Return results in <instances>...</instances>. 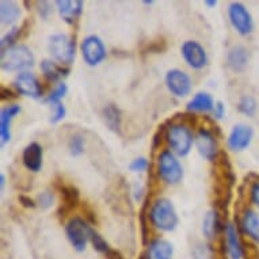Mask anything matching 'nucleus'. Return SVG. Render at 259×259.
I'll use <instances>...</instances> for the list:
<instances>
[{
	"instance_id": "f257e3e1",
	"label": "nucleus",
	"mask_w": 259,
	"mask_h": 259,
	"mask_svg": "<svg viewBox=\"0 0 259 259\" xmlns=\"http://www.w3.org/2000/svg\"><path fill=\"white\" fill-rule=\"evenodd\" d=\"M148 217L151 224L161 232H171L178 227V213L168 198H157L153 201Z\"/></svg>"
},
{
	"instance_id": "f03ea898",
	"label": "nucleus",
	"mask_w": 259,
	"mask_h": 259,
	"mask_svg": "<svg viewBox=\"0 0 259 259\" xmlns=\"http://www.w3.org/2000/svg\"><path fill=\"white\" fill-rule=\"evenodd\" d=\"M35 63L34 53L29 47L18 44L7 51L2 52V69L6 72H25Z\"/></svg>"
},
{
	"instance_id": "7ed1b4c3",
	"label": "nucleus",
	"mask_w": 259,
	"mask_h": 259,
	"mask_svg": "<svg viewBox=\"0 0 259 259\" xmlns=\"http://www.w3.org/2000/svg\"><path fill=\"white\" fill-rule=\"evenodd\" d=\"M166 140L170 151H172L177 156L185 157L190 153L196 137L186 123L175 122L170 123L167 127Z\"/></svg>"
},
{
	"instance_id": "20e7f679",
	"label": "nucleus",
	"mask_w": 259,
	"mask_h": 259,
	"mask_svg": "<svg viewBox=\"0 0 259 259\" xmlns=\"http://www.w3.org/2000/svg\"><path fill=\"white\" fill-rule=\"evenodd\" d=\"M48 49L52 57L59 61L61 65H69L73 63L76 55V42L75 38L65 33H56L49 37Z\"/></svg>"
},
{
	"instance_id": "39448f33",
	"label": "nucleus",
	"mask_w": 259,
	"mask_h": 259,
	"mask_svg": "<svg viewBox=\"0 0 259 259\" xmlns=\"http://www.w3.org/2000/svg\"><path fill=\"white\" fill-rule=\"evenodd\" d=\"M157 174L167 185H177L183 178V167L178 156L170 149H164L157 157Z\"/></svg>"
},
{
	"instance_id": "423d86ee",
	"label": "nucleus",
	"mask_w": 259,
	"mask_h": 259,
	"mask_svg": "<svg viewBox=\"0 0 259 259\" xmlns=\"http://www.w3.org/2000/svg\"><path fill=\"white\" fill-rule=\"evenodd\" d=\"M91 232H93V228L90 227L89 221L81 217H72L65 225L67 239L77 252L85 251L87 243L91 238Z\"/></svg>"
},
{
	"instance_id": "0eeeda50",
	"label": "nucleus",
	"mask_w": 259,
	"mask_h": 259,
	"mask_svg": "<svg viewBox=\"0 0 259 259\" xmlns=\"http://www.w3.org/2000/svg\"><path fill=\"white\" fill-rule=\"evenodd\" d=\"M228 19L236 33L247 37L254 31V19L246 6L240 2H232L228 6Z\"/></svg>"
},
{
	"instance_id": "6e6552de",
	"label": "nucleus",
	"mask_w": 259,
	"mask_h": 259,
	"mask_svg": "<svg viewBox=\"0 0 259 259\" xmlns=\"http://www.w3.org/2000/svg\"><path fill=\"white\" fill-rule=\"evenodd\" d=\"M81 57L90 67H97L106 59V47L102 38L95 34H90L83 38L80 44Z\"/></svg>"
},
{
	"instance_id": "1a4fd4ad",
	"label": "nucleus",
	"mask_w": 259,
	"mask_h": 259,
	"mask_svg": "<svg viewBox=\"0 0 259 259\" xmlns=\"http://www.w3.org/2000/svg\"><path fill=\"white\" fill-rule=\"evenodd\" d=\"M181 53H182L185 63L191 69L200 71V69L205 68L209 63L208 53L205 51V48L198 41H194V39L185 41L182 44V47H181Z\"/></svg>"
},
{
	"instance_id": "9d476101",
	"label": "nucleus",
	"mask_w": 259,
	"mask_h": 259,
	"mask_svg": "<svg viewBox=\"0 0 259 259\" xmlns=\"http://www.w3.org/2000/svg\"><path fill=\"white\" fill-rule=\"evenodd\" d=\"M164 83L171 95H174L177 98H185L191 91L193 83L189 73L179 68H172L167 71Z\"/></svg>"
},
{
	"instance_id": "9b49d317",
	"label": "nucleus",
	"mask_w": 259,
	"mask_h": 259,
	"mask_svg": "<svg viewBox=\"0 0 259 259\" xmlns=\"http://www.w3.org/2000/svg\"><path fill=\"white\" fill-rule=\"evenodd\" d=\"M14 89L18 94L33 99H39L44 95V89L39 83L38 77L30 71L18 73L13 81Z\"/></svg>"
},
{
	"instance_id": "f8f14e48",
	"label": "nucleus",
	"mask_w": 259,
	"mask_h": 259,
	"mask_svg": "<svg viewBox=\"0 0 259 259\" xmlns=\"http://www.w3.org/2000/svg\"><path fill=\"white\" fill-rule=\"evenodd\" d=\"M194 144H196L198 153L204 157L205 160H217V157L220 155V151H219V145H217L216 135L212 131H209L206 127H201L196 135Z\"/></svg>"
},
{
	"instance_id": "ddd939ff",
	"label": "nucleus",
	"mask_w": 259,
	"mask_h": 259,
	"mask_svg": "<svg viewBox=\"0 0 259 259\" xmlns=\"http://www.w3.org/2000/svg\"><path fill=\"white\" fill-rule=\"evenodd\" d=\"M252 139H254V129L250 125H247V123H236L231 129L228 139H227V144H228V148L231 151L242 152V151L250 147Z\"/></svg>"
},
{
	"instance_id": "4468645a",
	"label": "nucleus",
	"mask_w": 259,
	"mask_h": 259,
	"mask_svg": "<svg viewBox=\"0 0 259 259\" xmlns=\"http://www.w3.org/2000/svg\"><path fill=\"white\" fill-rule=\"evenodd\" d=\"M224 243L227 252L231 259H242L244 250L239 238V232L236 225L231 221H227L224 227Z\"/></svg>"
},
{
	"instance_id": "2eb2a0df",
	"label": "nucleus",
	"mask_w": 259,
	"mask_h": 259,
	"mask_svg": "<svg viewBox=\"0 0 259 259\" xmlns=\"http://www.w3.org/2000/svg\"><path fill=\"white\" fill-rule=\"evenodd\" d=\"M55 5L61 19L69 25H73L83 13L81 0H56Z\"/></svg>"
},
{
	"instance_id": "dca6fc26",
	"label": "nucleus",
	"mask_w": 259,
	"mask_h": 259,
	"mask_svg": "<svg viewBox=\"0 0 259 259\" xmlns=\"http://www.w3.org/2000/svg\"><path fill=\"white\" fill-rule=\"evenodd\" d=\"M42 145L38 143H30L22 152V163L31 172H38L42 168Z\"/></svg>"
},
{
	"instance_id": "f3484780",
	"label": "nucleus",
	"mask_w": 259,
	"mask_h": 259,
	"mask_svg": "<svg viewBox=\"0 0 259 259\" xmlns=\"http://www.w3.org/2000/svg\"><path fill=\"white\" fill-rule=\"evenodd\" d=\"M59 190L60 194H61V205L59 208V214L65 216L73 208H76L77 204L80 202V193L72 185H64V183L60 185Z\"/></svg>"
},
{
	"instance_id": "a211bd4d",
	"label": "nucleus",
	"mask_w": 259,
	"mask_h": 259,
	"mask_svg": "<svg viewBox=\"0 0 259 259\" xmlns=\"http://www.w3.org/2000/svg\"><path fill=\"white\" fill-rule=\"evenodd\" d=\"M240 230L247 238L259 244V213L252 209H246L240 217Z\"/></svg>"
},
{
	"instance_id": "6ab92c4d",
	"label": "nucleus",
	"mask_w": 259,
	"mask_h": 259,
	"mask_svg": "<svg viewBox=\"0 0 259 259\" xmlns=\"http://www.w3.org/2000/svg\"><path fill=\"white\" fill-rule=\"evenodd\" d=\"M22 111L19 105H9L2 109L0 111V139H2V145H5L6 143H9L11 140V121L14 117H17Z\"/></svg>"
},
{
	"instance_id": "aec40b11",
	"label": "nucleus",
	"mask_w": 259,
	"mask_h": 259,
	"mask_svg": "<svg viewBox=\"0 0 259 259\" xmlns=\"http://www.w3.org/2000/svg\"><path fill=\"white\" fill-rule=\"evenodd\" d=\"M250 61V55L246 47L243 45H235L231 48L228 55H227V65L230 67L234 72H243Z\"/></svg>"
},
{
	"instance_id": "412c9836",
	"label": "nucleus",
	"mask_w": 259,
	"mask_h": 259,
	"mask_svg": "<svg viewBox=\"0 0 259 259\" xmlns=\"http://www.w3.org/2000/svg\"><path fill=\"white\" fill-rule=\"evenodd\" d=\"M225 224L221 221L220 213L217 209H212L205 214L204 220H202V234L206 239L216 238L217 235L220 234L221 231H224Z\"/></svg>"
},
{
	"instance_id": "4be33fe9",
	"label": "nucleus",
	"mask_w": 259,
	"mask_h": 259,
	"mask_svg": "<svg viewBox=\"0 0 259 259\" xmlns=\"http://www.w3.org/2000/svg\"><path fill=\"white\" fill-rule=\"evenodd\" d=\"M39 69H41V72L45 76L48 81H52V83H57L59 84L60 80L63 79V77L68 76V73L71 69L68 67H64V65H59V64H56L53 60H42L41 63H39Z\"/></svg>"
},
{
	"instance_id": "5701e85b",
	"label": "nucleus",
	"mask_w": 259,
	"mask_h": 259,
	"mask_svg": "<svg viewBox=\"0 0 259 259\" xmlns=\"http://www.w3.org/2000/svg\"><path fill=\"white\" fill-rule=\"evenodd\" d=\"M214 99L209 93L200 91L187 102L186 110L190 113H210L214 107Z\"/></svg>"
},
{
	"instance_id": "b1692460",
	"label": "nucleus",
	"mask_w": 259,
	"mask_h": 259,
	"mask_svg": "<svg viewBox=\"0 0 259 259\" xmlns=\"http://www.w3.org/2000/svg\"><path fill=\"white\" fill-rule=\"evenodd\" d=\"M174 247L164 239H153L148 244L147 259H172Z\"/></svg>"
},
{
	"instance_id": "393cba45",
	"label": "nucleus",
	"mask_w": 259,
	"mask_h": 259,
	"mask_svg": "<svg viewBox=\"0 0 259 259\" xmlns=\"http://www.w3.org/2000/svg\"><path fill=\"white\" fill-rule=\"evenodd\" d=\"M102 114L107 127L110 129L111 132L119 135L121 129H122V113L119 110V107L114 103H110V105L105 106Z\"/></svg>"
},
{
	"instance_id": "a878e982",
	"label": "nucleus",
	"mask_w": 259,
	"mask_h": 259,
	"mask_svg": "<svg viewBox=\"0 0 259 259\" xmlns=\"http://www.w3.org/2000/svg\"><path fill=\"white\" fill-rule=\"evenodd\" d=\"M21 17V9L13 0H3L0 3V19L2 25L13 26Z\"/></svg>"
},
{
	"instance_id": "bb28decb",
	"label": "nucleus",
	"mask_w": 259,
	"mask_h": 259,
	"mask_svg": "<svg viewBox=\"0 0 259 259\" xmlns=\"http://www.w3.org/2000/svg\"><path fill=\"white\" fill-rule=\"evenodd\" d=\"M238 110L243 115L247 117H254L256 110H258V102L252 95H243L238 102Z\"/></svg>"
},
{
	"instance_id": "cd10ccee",
	"label": "nucleus",
	"mask_w": 259,
	"mask_h": 259,
	"mask_svg": "<svg viewBox=\"0 0 259 259\" xmlns=\"http://www.w3.org/2000/svg\"><path fill=\"white\" fill-rule=\"evenodd\" d=\"M25 26H21V27H13V29L10 30L7 34H5L2 37V41H0V47H2V52L7 51L10 48L15 47L18 45L17 41L21 38L22 34V30L25 29Z\"/></svg>"
},
{
	"instance_id": "c85d7f7f",
	"label": "nucleus",
	"mask_w": 259,
	"mask_h": 259,
	"mask_svg": "<svg viewBox=\"0 0 259 259\" xmlns=\"http://www.w3.org/2000/svg\"><path fill=\"white\" fill-rule=\"evenodd\" d=\"M84 148H85V140L84 137L76 133V135H73L71 136L68 141V149H69V153H71V156L73 157H77L83 155L84 152Z\"/></svg>"
},
{
	"instance_id": "c756f323",
	"label": "nucleus",
	"mask_w": 259,
	"mask_h": 259,
	"mask_svg": "<svg viewBox=\"0 0 259 259\" xmlns=\"http://www.w3.org/2000/svg\"><path fill=\"white\" fill-rule=\"evenodd\" d=\"M68 93V85L65 84L64 81H60L59 84L56 85L55 89L52 90L49 95L45 98V102L51 103V105H56V103L61 102V99L67 95Z\"/></svg>"
},
{
	"instance_id": "7c9ffc66",
	"label": "nucleus",
	"mask_w": 259,
	"mask_h": 259,
	"mask_svg": "<svg viewBox=\"0 0 259 259\" xmlns=\"http://www.w3.org/2000/svg\"><path fill=\"white\" fill-rule=\"evenodd\" d=\"M90 242L93 243L95 251H98V252H101V254L106 255L107 252L111 250V247L107 244L106 240H105V239H103L102 236L97 232V231L93 230V232H91V238H90Z\"/></svg>"
},
{
	"instance_id": "2f4dec72",
	"label": "nucleus",
	"mask_w": 259,
	"mask_h": 259,
	"mask_svg": "<svg viewBox=\"0 0 259 259\" xmlns=\"http://www.w3.org/2000/svg\"><path fill=\"white\" fill-rule=\"evenodd\" d=\"M149 205V197H145L143 206L140 209V225H141V235H143V243H148V223H147V208Z\"/></svg>"
},
{
	"instance_id": "473e14b6",
	"label": "nucleus",
	"mask_w": 259,
	"mask_h": 259,
	"mask_svg": "<svg viewBox=\"0 0 259 259\" xmlns=\"http://www.w3.org/2000/svg\"><path fill=\"white\" fill-rule=\"evenodd\" d=\"M35 201H37V204H38L42 209H49L52 205L55 204V193L52 190H49V189H47V190H44L39 193Z\"/></svg>"
},
{
	"instance_id": "72a5a7b5",
	"label": "nucleus",
	"mask_w": 259,
	"mask_h": 259,
	"mask_svg": "<svg viewBox=\"0 0 259 259\" xmlns=\"http://www.w3.org/2000/svg\"><path fill=\"white\" fill-rule=\"evenodd\" d=\"M149 167V161L147 157L140 156L136 157V159H133L131 161V164H129V170L132 171V172H143Z\"/></svg>"
},
{
	"instance_id": "f704fd0d",
	"label": "nucleus",
	"mask_w": 259,
	"mask_h": 259,
	"mask_svg": "<svg viewBox=\"0 0 259 259\" xmlns=\"http://www.w3.org/2000/svg\"><path fill=\"white\" fill-rule=\"evenodd\" d=\"M53 109H55V113L51 117V122L52 123H59L60 121H63L65 118V115H67V109L64 106L63 103H56L53 105Z\"/></svg>"
},
{
	"instance_id": "c9c22d12",
	"label": "nucleus",
	"mask_w": 259,
	"mask_h": 259,
	"mask_svg": "<svg viewBox=\"0 0 259 259\" xmlns=\"http://www.w3.org/2000/svg\"><path fill=\"white\" fill-rule=\"evenodd\" d=\"M212 250L209 248V246H201L194 248V259H212Z\"/></svg>"
},
{
	"instance_id": "e433bc0d",
	"label": "nucleus",
	"mask_w": 259,
	"mask_h": 259,
	"mask_svg": "<svg viewBox=\"0 0 259 259\" xmlns=\"http://www.w3.org/2000/svg\"><path fill=\"white\" fill-rule=\"evenodd\" d=\"M166 125H167V122L164 123V125L159 126L157 132L155 133V136H153V141H152V151H155L157 147H160V143H161V140H163V137L166 139V132H167Z\"/></svg>"
},
{
	"instance_id": "4c0bfd02",
	"label": "nucleus",
	"mask_w": 259,
	"mask_h": 259,
	"mask_svg": "<svg viewBox=\"0 0 259 259\" xmlns=\"http://www.w3.org/2000/svg\"><path fill=\"white\" fill-rule=\"evenodd\" d=\"M250 200L259 209V178L256 181H252V183H251Z\"/></svg>"
},
{
	"instance_id": "58836bf2",
	"label": "nucleus",
	"mask_w": 259,
	"mask_h": 259,
	"mask_svg": "<svg viewBox=\"0 0 259 259\" xmlns=\"http://www.w3.org/2000/svg\"><path fill=\"white\" fill-rule=\"evenodd\" d=\"M37 6H38V15L42 18V19H45V21H47L52 13L51 3L44 0V2H38V3H37Z\"/></svg>"
},
{
	"instance_id": "ea45409f",
	"label": "nucleus",
	"mask_w": 259,
	"mask_h": 259,
	"mask_svg": "<svg viewBox=\"0 0 259 259\" xmlns=\"http://www.w3.org/2000/svg\"><path fill=\"white\" fill-rule=\"evenodd\" d=\"M225 115V105L221 101H217L213 107V117L216 119H221Z\"/></svg>"
},
{
	"instance_id": "a19ab883",
	"label": "nucleus",
	"mask_w": 259,
	"mask_h": 259,
	"mask_svg": "<svg viewBox=\"0 0 259 259\" xmlns=\"http://www.w3.org/2000/svg\"><path fill=\"white\" fill-rule=\"evenodd\" d=\"M18 200H19V204L22 206H25V208L29 209H34L37 206V201H34L33 198H30L29 196H25V194H22V196L18 197Z\"/></svg>"
},
{
	"instance_id": "79ce46f5",
	"label": "nucleus",
	"mask_w": 259,
	"mask_h": 259,
	"mask_svg": "<svg viewBox=\"0 0 259 259\" xmlns=\"http://www.w3.org/2000/svg\"><path fill=\"white\" fill-rule=\"evenodd\" d=\"M0 95H2L0 97L2 101H11V99L17 98V94L9 87H5V85H2V89H0Z\"/></svg>"
},
{
	"instance_id": "37998d69",
	"label": "nucleus",
	"mask_w": 259,
	"mask_h": 259,
	"mask_svg": "<svg viewBox=\"0 0 259 259\" xmlns=\"http://www.w3.org/2000/svg\"><path fill=\"white\" fill-rule=\"evenodd\" d=\"M106 258L107 259H123V256L119 254L118 251L113 250V248H111V250L106 254Z\"/></svg>"
},
{
	"instance_id": "c03bdc74",
	"label": "nucleus",
	"mask_w": 259,
	"mask_h": 259,
	"mask_svg": "<svg viewBox=\"0 0 259 259\" xmlns=\"http://www.w3.org/2000/svg\"><path fill=\"white\" fill-rule=\"evenodd\" d=\"M141 196H143V187L140 183H136V189H135V200L140 201Z\"/></svg>"
},
{
	"instance_id": "a18cd8bd",
	"label": "nucleus",
	"mask_w": 259,
	"mask_h": 259,
	"mask_svg": "<svg viewBox=\"0 0 259 259\" xmlns=\"http://www.w3.org/2000/svg\"><path fill=\"white\" fill-rule=\"evenodd\" d=\"M5 185H6V175L0 174V189H2V191L5 190Z\"/></svg>"
},
{
	"instance_id": "49530a36",
	"label": "nucleus",
	"mask_w": 259,
	"mask_h": 259,
	"mask_svg": "<svg viewBox=\"0 0 259 259\" xmlns=\"http://www.w3.org/2000/svg\"><path fill=\"white\" fill-rule=\"evenodd\" d=\"M205 5L208 6L209 9H212V7H214L217 5V2L216 0H205Z\"/></svg>"
},
{
	"instance_id": "de8ad7c7",
	"label": "nucleus",
	"mask_w": 259,
	"mask_h": 259,
	"mask_svg": "<svg viewBox=\"0 0 259 259\" xmlns=\"http://www.w3.org/2000/svg\"><path fill=\"white\" fill-rule=\"evenodd\" d=\"M153 3H155V0H144V2H143V5L145 6H152Z\"/></svg>"
}]
</instances>
